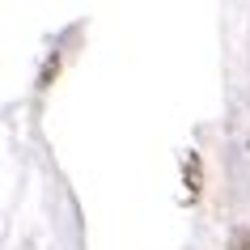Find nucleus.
<instances>
[{
  "instance_id": "1",
  "label": "nucleus",
  "mask_w": 250,
  "mask_h": 250,
  "mask_svg": "<svg viewBox=\"0 0 250 250\" xmlns=\"http://www.w3.org/2000/svg\"><path fill=\"white\" fill-rule=\"evenodd\" d=\"M229 250H250V225H237L229 233Z\"/></svg>"
}]
</instances>
